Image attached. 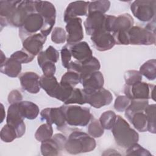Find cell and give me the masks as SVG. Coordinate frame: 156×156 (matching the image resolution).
<instances>
[{
    "mask_svg": "<svg viewBox=\"0 0 156 156\" xmlns=\"http://www.w3.org/2000/svg\"><path fill=\"white\" fill-rule=\"evenodd\" d=\"M96 141L89 134L79 130L72 132L66 139L65 149L70 154H79L93 151Z\"/></svg>",
    "mask_w": 156,
    "mask_h": 156,
    "instance_id": "obj_1",
    "label": "cell"
},
{
    "mask_svg": "<svg viewBox=\"0 0 156 156\" xmlns=\"http://www.w3.org/2000/svg\"><path fill=\"white\" fill-rule=\"evenodd\" d=\"M111 130L116 143L122 148L127 149L139 140L138 133L120 115H116Z\"/></svg>",
    "mask_w": 156,
    "mask_h": 156,
    "instance_id": "obj_2",
    "label": "cell"
},
{
    "mask_svg": "<svg viewBox=\"0 0 156 156\" xmlns=\"http://www.w3.org/2000/svg\"><path fill=\"white\" fill-rule=\"evenodd\" d=\"M66 124L71 126H86L93 117L88 108L76 105L61 106Z\"/></svg>",
    "mask_w": 156,
    "mask_h": 156,
    "instance_id": "obj_3",
    "label": "cell"
},
{
    "mask_svg": "<svg viewBox=\"0 0 156 156\" xmlns=\"http://www.w3.org/2000/svg\"><path fill=\"white\" fill-rule=\"evenodd\" d=\"M35 5L36 12L43 17L44 20L40 33L47 37L52 30L55 22V8L51 2L46 1H35Z\"/></svg>",
    "mask_w": 156,
    "mask_h": 156,
    "instance_id": "obj_4",
    "label": "cell"
},
{
    "mask_svg": "<svg viewBox=\"0 0 156 156\" xmlns=\"http://www.w3.org/2000/svg\"><path fill=\"white\" fill-rule=\"evenodd\" d=\"M155 88L154 85L141 81L131 85L125 84L124 93L125 96L130 99H149L151 98L155 101Z\"/></svg>",
    "mask_w": 156,
    "mask_h": 156,
    "instance_id": "obj_5",
    "label": "cell"
},
{
    "mask_svg": "<svg viewBox=\"0 0 156 156\" xmlns=\"http://www.w3.org/2000/svg\"><path fill=\"white\" fill-rule=\"evenodd\" d=\"M155 0H136L130 5V10L138 20L147 22L155 18Z\"/></svg>",
    "mask_w": 156,
    "mask_h": 156,
    "instance_id": "obj_6",
    "label": "cell"
},
{
    "mask_svg": "<svg viewBox=\"0 0 156 156\" xmlns=\"http://www.w3.org/2000/svg\"><path fill=\"white\" fill-rule=\"evenodd\" d=\"M129 44L151 45L155 43V32H153L146 27L133 26L128 31Z\"/></svg>",
    "mask_w": 156,
    "mask_h": 156,
    "instance_id": "obj_7",
    "label": "cell"
},
{
    "mask_svg": "<svg viewBox=\"0 0 156 156\" xmlns=\"http://www.w3.org/2000/svg\"><path fill=\"white\" fill-rule=\"evenodd\" d=\"M43 24V17L37 12L28 15L19 29V36L21 40H24L31 35L37 34L38 30H41Z\"/></svg>",
    "mask_w": 156,
    "mask_h": 156,
    "instance_id": "obj_8",
    "label": "cell"
},
{
    "mask_svg": "<svg viewBox=\"0 0 156 156\" xmlns=\"http://www.w3.org/2000/svg\"><path fill=\"white\" fill-rule=\"evenodd\" d=\"M35 1H21L16 8L14 13L8 21V25L13 27H18L22 26L25 18L31 13L35 12Z\"/></svg>",
    "mask_w": 156,
    "mask_h": 156,
    "instance_id": "obj_9",
    "label": "cell"
},
{
    "mask_svg": "<svg viewBox=\"0 0 156 156\" xmlns=\"http://www.w3.org/2000/svg\"><path fill=\"white\" fill-rule=\"evenodd\" d=\"M66 138L62 133H56L41 142L40 151L43 155H58L65 149Z\"/></svg>",
    "mask_w": 156,
    "mask_h": 156,
    "instance_id": "obj_10",
    "label": "cell"
},
{
    "mask_svg": "<svg viewBox=\"0 0 156 156\" xmlns=\"http://www.w3.org/2000/svg\"><path fill=\"white\" fill-rule=\"evenodd\" d=\"M40 115L42 120H46V122L51 125L52 124H55L59 130H62L66 126L65 114L61 106L44 108L40 112Z\"/></svg>",
    "mask_w": 156,
    "mask_h": 156,
    "instance_id": "obj_11",
    "label": "cell"
},
{
    "mask_svg": "<svg viewBox=\"0 0 156 156\" xmlns=\"http://www.w3.org/2000/svg\"><path fill=\"white\" fill-rule=\"evenodd\" d=\"M91 41L94 48L99 51H106L112 49L115 41L112 33L104 29L99 30L91 35Z\"/></svg>",
    "mask_w": 156,
    "mask_h": 156,
    "instance_id": "obj_12",
    "label": "cell"
},
{
    "mask_svg": "<svg viewBox=\"0 0 156 156\" xmlns=\"http://www.w3.org/2000/svg\"><path fill=\"white\" fill-rule=\"evenodd\" d=\"M100 68L101 64L99 61L95 57L93 56L90 58L83 62L71 61L67 69L79 73L80 77H82L92 72L98 71Z\"/></svg>",
    "mask_w": 156,
    "mask_h": 156,
    "instance_id": "obj_13",
    "label": "cell"
},
{
    "mask_svg": "<svg viewBox=\"0 0 156 156\" xmlns=\"http://www.w3.org/2000/svg\"><path fill=\"white\" fill-rule=\"evenodd\" d=\"M6 122L15 128L17 133V138H21L25 133L26 125L24 118L20 114L18 103L10 104L9 107Z\"/></svg>",
    "mask_w": 156,
    "mask_h": 156,
    "instance_id": "obj_14",
    "label": "cell"
},
{
    "mask_svg": "<svg viewBox=\"0 0 156 156\" xmlns=\"http://www.w3.org/2000/svg\"><path fill=\"white\" fill-rule=\"evenodd\" d=\"M112 100L113 96L110 91L104 88L86 94V103L96 108L109 105Z\"/></svg>",
    "mask_w": 156,
    "mask_h": 156,
    "instance_id": "obj_15",
    "label": "cell"
},
{
    "mask_svg": "<svg viewBox=\"0 0 156 156\" xmlns=\"http://www.w3.org/2000/svg\"><path fill=\"white\" fill-rule=\"evenodd\" d=\"M86 94H88L103 88L104 79L103 74L99 71L92 72L80 77V82Z\"/></svg>",
    "mask_w": 156,
    "mask_h": 156,
    "instance_id": "obj_16",
    "label": "cell"
},
{
    "mask_svg": "<svg viewBox=\"0 0 156 156\" xmlns=\"http://www.w3.org/2000/svg\"><path fill=\"white\" fill-rule=\"evenodd\" d=\"M65 26L68 33L66 41L68 44L80 42L83 38L82 21L79 17L73 18L68 21Z\"/></svg>",
    "mask_w": 156,
    "mask_h": 156,
    "instance_id": "obj_17",
    "label": "cell"
},
{
    "mask_svg": "<svg viewBox=\"0 0 156 156\" xmlns=\"http://www.w3.org/2000/svg\"><path fill=\"white\" fill-rule=\"evenodd\" d=\"M46 37L41 33L31 35L22 41L23 48L34 57L41 52Z\"/></svg>",
    "mask_w": 156,
    "mask_h": 156,
    "instance_id": "obj_18",
    "label": "cell"
},
{
    "mask_svg": "<svg viewBox=\"0 0 156 156\" xmlns=\"http://www.w3.org/2000/svg\"><path fill=\"white\" fill-rule=\"evenodd\" d=\"M105 18V15L99 12L88 13V16L84 21L87 34L91 36L96 32L104 29Z\"/></svg>",
    "mask_w": 156,
    "mask_h": 156,
    "instance_id": "obj_19",
    "label": "cell"
},
{
    "mask_svg": "<svg viewBox=\"0 0 156 156\" xmlns=\"http://www.w3.org/2000/svg\"><path fill=\"white\" fill-rule=\"evenodd\" d=\"M39 76L32 71L22 73L19 79L22 88L31 94H36L40 90Z\"/></svg>",
    "mask_w": 156,
    "mask_h": 156,
    "instance_id": "obj_20",
    "label": "cell"
},
{
    "mask_svg": "<svg viewBox=\"0 0 156 156\" xmlns=\"http://www.w3.org/2000/svg\"><path fill=\"white\" fill-rule=\"evenodd\" d=\"M90 1H73L68 4L64 12V21L66 23L71 19L88 14Z\"/></svg>",
    "mask_w": 156,
    "mask_h": 156,
    "instance_id": "obj_21",
    "label": "cell"
},
{
    "mask_svg": "<svg viewBox=\"0 0 156 156\" xmlns=\"http://www.w3.org/2000/svg\"><path fill=\"white\" fill-rule=\"evenodd\" d=\"M66 45L72 57L77 62H83L93 57V52L86 41H80Z\"/></svg>",
    "mask_w": 156,
    "mask_h": 156,
    "instance_id": "obj_22",
    "label": "cell"
},
{
    "mask_svg": "<svg viewBox=\"0 0 156 156\" xmlns=\"http://www.w3.org/2000/svg\"><path fill=\"white\" fill-rule=\"evenodd\" d=\"M40 85L48 95L57 99L60 90V84L54 76L51 77L41 76L40 77Z\"/></svg>",
    "mask_w": 156,
    "mask_h": 156,
    "instance_id": "obj_23",
    "label": "cell"
},
{
    "mask_svg": "<svg viewBox=\"0 0 156 156\" xmlns=\"http://www.w3.org/2000/svg\"><path fill=\"white\" fill-rule=\"evenodd\" d=\"M21 1H0V23L1 28L8 26V21L14 13Z\"/></svg>",
    "mask_w": 156,
    "mask_h": 156,
    "instance_id": "obj_24",
    "label": "cell"
},
{
    "mask_svg": "<svg viewBox=\"0 0 156 156\" xmlns=\"http://www.w3.org/2000/svg\"><path fill=\"white\" fill-rule=\"evenodd\" d=\"M21 64L15 59L10 57L1 63L0 71L1 73L10 77H16L21 73Z\"/></svg>",
    "mask_w": 156,
    "mask_h": 156,
    "instance_id": "obj_25",
    "label": "cell"
},
{
    "mask_svg": "<svg viewBox=\"0 0 156 156\" xmlns=\"http://www.w3.org/2000/svg\"><path fill=\"white\" fill-rule=\"evenodd\" d=\"M18 105L20 114L24 119H34L39 114L40 110L38 105L32 102L21 101L18 103Z\"/></svg>",
    "mask_w": 156,
    "mask_h": 156,
    "instance_id": "obj_26",
    "label": "cell"
},
{
    "mask_svg": "<svg viewBox=\"0 0 156 156\" xmlns=\"http://www.w3.org/2000/svg\"><path fill=\"white\" fill-rule=\"evenodd\" d=\"M133 19L129 13L119 15L117 17L116 16L114 21L112 33L119 31L128 32L129 30L133 26Z\"/></svg>",
    "mask_w": 156,
    "mask_h": 156,
    "instance_id": "obj_27",
    "label": "cell"
},
{
    "mask_svg": "<svg viewBox=\"0 0 156 156\" xmlns=\"http://www.w3.org/2000/svg\"><path fill=\"white\" fill-rule=\"evenodd\" d=\"M59 58V52L53 46H49L44 51L40 52L37 55V62L39 66L46 62L49 61L56 63Z\"/></svg>",
    "mask_w": 156,
    "mask_h": 156,
    "instance_id": "obj_28",
    "label": "cell"
},
{
    "mask_svg": "<svg viewBox=\"0 0 156 156\" xmlns=\"http://www.w3.org/2000/svg\"><path fill=\"white\" fill-rule=\"evenodd\" d=\"M128 120L138 131L144 132L147 130V121L144 111L133 113L128 118Z\"/></svg>",
    "mask_w": 156,
    "mask_h": 156,
    "instance_id": "obj_29",
    "label": "cell"
},
{
    "mask_svg": "<svg viewBox=\"0 0 156 156\" xmlns=\"http://www.w3.org/2000/svg\"><path fill=\"white\" fill-rule=\"evenodd\" d=\"M148 105V99H130V103L125 110V116L128 119L136 112L144 111Z\"/></svg>",
    "mask_w": 156,
    "mask_h": 156,
    "instance_id": "obj_30",
    "label": "cell"
},
{
    "mask_svg": "<svg viewBox=\"0 0 156 156\" xmlns=\"http://www.w3.org/2000/svg\"><path fill=\"white\" fill-rule=\"evenodd\" d=\"M139 72L149 80H154L156 77V60L151 59L143 63L140 68Z\"/></svg>",
    "mask_w": 156,
    "mask_h": 156,
    "instance_id": "obj_31",
    "label": "cell"
},
{
    "mask_svg": "<svg viewBox=\"0 0 156 156\" xmlns=\"http://www.w3.org/2000/svg\"><path fill=\"white\" fill-rule=\"evenodd\" d=\"M53 129L52 125L46 122L39 126L35 133V139L40 142L46 140L52 136Z\"/></svg>",
    "mask_w": 156,
    "mask_h": 156,
    "instance_id": "obj_32",
    "label": "cell"
},
{
    "mask_svg": "<svg viewBox=\"0 0 156 156\" xmlns=\"http://www.w3.org/2000/svg\"><path fill=\"white\" fill-rule=\"evenodd\" d=\"M65 105L77 104L83 105L86 104V94L83 89L74 88L69 98L64 102Z\"/></svg>",
    "mask_w": 156,
    "mask_h": 156,
    "instance_id": "obj_33",
    "label": "cell"
},
{
    "mask_svg": "<svg viewBox=\"0 0 156 156\" xmlns=\"http://www.w3.org/2000/svg\"><path fill=\"white\" fill-rule=\"evenodd\" d=\"M155 108L156 105L155 104L148 105L144 110V113L147 117V130L152 133H155Z\"/></svg>",
    "mask_w": 156,
    "mask_h": 156,
    "instance_id": "obj_34",
    "label": "cell"
},
{
    "mask_svg": "<svg viewBox=\"0 0 156 156\" xmlns=\"http://www.w3.org/2000/svg\"><path fill=\"white\" fill-rule=\"evenodd\" d=\"M116 119V115L112 110L104 112L99 118V122L104 128L106 130H111Z\"/></svg>",
    "mask_w": 156,
    "mask_h": 156,
    "instance_id": "obj_35",
    "label": "cell"
},
{
    "mask_svg": "<svg viewBox=\"0 0 156 156\" xmlns=\"http://www.w3.org/2000/svg\"><path fill=\"white\" fill-rule=\"evenodd\" d=\"M88 133L93 138H99L104 133V128L102 127L99 121L93 117L88 126Z\"/></svg>",
    "mask_w": 156,
    "mask_h": 156,
    "instance_id": "obj_36",
    "label": "cell"
},
{
    "mask_svg": "<svg viewBox=\"0 0 156 156\" xmlns=\"http://www.w3.org/2000/svg\"><path fill=\"white\" fill-rule=\"evenodd\" d=\"M110 7L109 1H90L88 7V13L99 12L102 13L107 12Z\"/></svg>",
    "mask_w": 156,
    "mask_h": 156,
    "instance_id": "obj_37",
    "label": "cell"
},
{
    "mask_svg": "<svg viewBox=\"0 0 156 156\" xmlns=\"http://www.w3.org/2000/svg\"><path fill=\"white\" fill-rule=\"evenodd\" d=\"M80 82V77L79 73L68 70L62 77L60 83L69 85L73 87H74Z\"/></svg>",
    "mask_w": 156,
    "mask_h": 156,
    "instance_id": "obj_38",
    "label": "cell"
},
{
    "mask_svg": "<svg viewBox=\"0 0 156 156\" xmlns=\"http://www.w3.org/2000/svg\"><path fill=\"white\" fill-rule=\"evenodd\" d=\"M0 136L4 142L10 143L17 138V133L13 127L6 124L1 129Z\"/></svg>",
    "mask_w": 156,
    "mask_h": 156,
    "instance_id": "obj_39",
    "label": "cell"
},
{
    "mask_svg": "<svg viewBox=\"0 0 156 156\" xmlns=\"http://www.w3.org/2000/svg\"><path fill=\"white\" fill-rule=\"evenodd\" d=\"M10 57L18 61L21 64H22V63H28L29 62H31L34 60L35 57L31 55L30 54H29L23 48H22V49L20 51H17L13 52L11 55Z\"/></svg>",
    "mask_w": 156,
    "mask_h": 156,
    "instance_id": "obj_40",
    "label": "cell"
},
{
    "mask_svg": "<svg viewBox=\"0 0 156 156\" xmlns=\"http://www.w3.org/2000/svg\"><path fill=\"white\" fill-rule=\"evenodd\" d=\"M66 31L62 27H55L53 29L51 34V40L55 44L64 43L66 41Z\"/></svg>",
    "mask_w": 156,
    "mask_h": 156,
    "instance_id": "obj_41",
    "label": "cell"
},
{
    "mask_svg": "<svg viewBox=\"0 0 156 156\" xmlns=\"http://www.w3.org/2000/svg\"><path fill=\"white\" fill-rule=\"evenodd\" d=\"M126 154L127 155H152L149 151L137 143L133 144L127 148Z\"/></svg>",
    "mask_w": 156,
    "mask_h": 156,
    "instance_id": "obj_42",
    "label": "cell"
},
{
    "mask_svg": "<svg viewBox=\"0 0 156 156\" xmlns=\"http://www.w3.org/2000/svg\"><path fill=\"white\" fill-rule=\"evenodd\" d=\"M126 85H131L142 80V75L138 71L129 70L124 74Z\"/></svg>",
    "mask_w": 156,
    "mask_h": 156,
    "instance_id": "obj_43",
    "label": "cell"
},
{
    "mask_svg": "<svg viewBox=\"0 0 156 156\" xmlns=\"http://www.w3.org/2000/svg\"><path fill=\"white\" fill-rule=\"evenodd\" d=\"M130 103V99L126 96H118L115 101L114 108L118 112H124Z\"/></svg>",
    "mask_w": 156,
    "mask_h": 156,
    "instance_id": "obj_44",
    "label": "cell"
},
{
    "mask_svg": "<svg viewBox=\"0 0 156 156\" xmlns=\"http://www.w3.org/2000/svg\"><path fill=\"white\" fill-rule=\"evenodd\" d=\"M128 32L119 31L112 33L113 37L114 38L115 44H122V45H128L129 44Z\"/></svg>",
    "mask_w": 156,
    "mask_h": 156,
    "instance_id": "obj_45",
    "label": "cell"
},
{
    "mask_svg": "<svg viewBox=\"0 0 156 156\" xmlns=\"http://www.w3.org/2000/svg\"><path fill=\"white\" fill-rule=\"evenodd\" d=\"M60 54L62 65L64 68L68 69L69 65L71 62L72 55L67 45H65L63 47H62L60 51Z\"/></svg>",
    "mask_w": 156,
    "mask_h": 156,
    "instance_id": "obj_46",
    "label": "cell"
},
{
    "mask_svg": "<svg viewBox=\"0 0 156 156\" xmlns=\"http://www.w3.org/2000/svg\"><path fill=\"white\" fill-rule=\"evenodd\" d=\"M41 68L43 73V75L48 77L54 76L56 71V66L55 63L49 61L44 62L41 65Z\"/></svg>",
    "mask_w": 156,
    "mask_h": 156,
    "instance_id": "obj_47",
    "label": "cell"
},
{
    "mask_svg": "<svg viewBox=\"0 0 156 156\" xmlns=\"http://www.w3.org/2000/svg\"><path fill=\"white\" fill-rule=\"evenodd\" d=\"M23 95L18 90H13L8 95V102L9 104H16L22 101Z\"/></svg>",
    "mask_w": 156,
    "mask_h": 156,
    "instance_id": "obj_48",
    "label": "cell"
},
{
    "mask_svg": "<svg viewBox=\"0 0 156 156\" xmlns=\"http://www.w3.org/2000/svg\"><path fill=\"white\" fill-rule=\"evenodd\" d=\"M1 122H2L5 116V109L4 108V106L2 105V104H1Z\"/></svg>",
    "mask_w": 156,
    "mask_h": 156,
    "instance_id": "obj_49",
    "label": "cell"
},
{
    "mask_svg": "<svg viewBox=\"0 0 156 156\" xmlns=\"http://www.w3.org/2000/svg\"><path fill=\"white\" fill-rule=\"evenodd\" d=\"M6 59H7V58H6L5 56L4 55L3 52L1 51V63H3Z\"/></svg>",
    "mask_w": 156,
    "mask_h": 156,
    "instance_id": "obj_50",
    "label": "cell"
}]
</instances>
